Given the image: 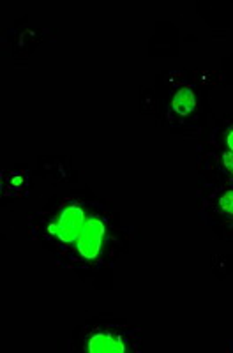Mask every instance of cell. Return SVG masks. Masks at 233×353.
Here are the masks:
<instances>
[{
	"label": "cell",
	"mask_w": 233,
	"mask_h": 353,
	"mask_svg": "<svg viewBox=\"0 0 233 353\" xmlns=\"http://www.w3.org/2000/svg\"><path fill=\"white\" fill-rule=\"evenodd\" d=\"M94 201L81 196L64 198L52 210H45L37 216V241L55 254L57 261L64 263L77 245L85 223L89 219Z\"/></svg>",
	"instance_id": "1"
},
{
	"label": "cell",
	"mask_w": 233,
	"mask_h": 353,
	"mask_svg": "<svg viewBox=\"0 0 233 353\" xmlns=\"http://www.w3.org/2000/svg\"><path fill=\"white\" fill-rule=\"evenodd\" d=\"M200 217L207 225L233 237V181L209 176L196 191Z\"/></svg>",
	"instance_id": "4"
},
{
	"label": "cell",
	"mask_w": 233,
	"mask_h": 353,
	"mask_svg": "<svg viewBox=\"0 0 233 353\" xmlns=\"http://www.w3.org/2000/svg\"><path fill=\"white\" fill-rule=\"evenodd\" d=\"M207 143L233 152V115L217 122L216 128L210 131Z\"/></svg>",
	"instance_id": "7"
},
{
	"label": "cell",
	"mask_w": 233,
	"mask_h": 353,
	"mask_svg": "<svg viewBox=\"0 0 233 353\" xmlns=\"http://www.w3.org/2000/svg\"><path fill=\"white\" fill-rule=\"evenodd\" d=\"M81 350L87 353L141 352V329L119 321H90L80 332Z\"/></svg>",
	"instance_id": "3"
},
{
	"label": "cell",
	"mask_w": 233,
	"mask_h": 353,
	"mask_svg": "<svg viewBox=\"0 0 233 353\" xmlns=\"http://www.w3.org/2000/svg\"><path fill=\"white\" fill-rule=\"evenodd\" d=\"M166 85V121L170 125H184L196 117L200 108L198 83L175 72Z\"/></svg>",
	"instance_id": "5"
},
{
	"label": "cell",
	"mask_w": 233,
	"mask_h": 353,
	"mask_svg": "<svg viewBox=\"0 0 233 353\" xmlns=\"http://www.w3.org/2000/svg\"><path fill=\"white\" fill-rule=\"evenodd\" d=\"M115 223L108 207L94 203L83 232L64 265L78 272H92L101 269L108 261V253L115 244Z\"/></svg>",
	"instance_id": "2"
},
{
	"label": "cell",
	"mask_w": 233,
	"mask_h": 353,
	"mask_svg": "<svg viewBox=\"0 0 233 353\" xmlns=\"http://www.w3.org/2000/svg\"><path fill=\"white\" fill-rule=\"evenodd\" d=\"M203 168L212 176H223L233 181V152L207 143L203 154Z\"/></svg>",
	"instance_id": "6"
}]
</instances>
